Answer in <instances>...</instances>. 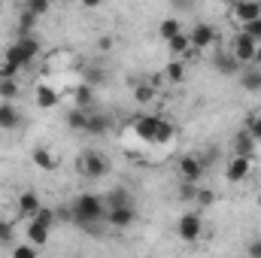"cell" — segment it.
<instances>
[{
	"label": "cell",
	"mask_w": 261,
	"mask_h": 258,
	"mask_svg": "<svg viewBox=\"0 0 261 258\" xmlns=\"http://www.w3.org/2000/svg\"><path fill=\"white\" fill-rule=\"evenodd\" d=\"M70 213H73V222L85 231H97V225L107 222V200L97 197V194H79L73 203H70Z\"/></svg>",
	"instance_id": "obj_1"
},
{
	"label": "cell",
	"mask_w": 261,
	"mask_h": 258,
	"mask_svg": "<svg viewBox=\"0 0 261 258\" xmlns=\"http://www.w3.org/2000/svg\"><path fill=\"white\" fill-rule=\"evenodd\" d=\"M76 167H79V173H82L85 179H100V176L110 173V158L100 155V152H94V149H88V152L79 155Z\"/></svg>",
	"instance_id": "obj_2"
},
{
	"label": "cell",
	"mask_w": 261,
	"mask_h": 258,
	"mask_svg": "<svg viewBox=\"0 0 261 258\" xmlns=\"http://www.w3.org/2000/svg\"><path fill=\"white\" fill-rule=\"evenodd\" d=\"M176 234H179V240H186V243L200 240V234H203V216H200L197 210L182 213V216H179V222H176Z\"/></svg>",
	"instance_id": "obj_3"
},
{
	"label": "cell",
	"mask_w": 261,
	"mask_h": 258,
	"mask_svg": "<svg viewBox=\"0 0 261 258\" xmlns=\"http://www.w3.org/2000/svg\"><path fill=\"white\" fill-rule=\"evenodd\" d=\"M176 170H179V179H182L186 186H200V179H203V173H206L200 155H182L179 164H176Z\"/></svg>",
	"instance_id": "obj_4"
},
{
	"label": "cell",
	"mask_w": 261,
	"mask_h": 258,
	"mask_svg": "<svg viewBox=\"0 0 261 258\" xmlns=\"http://www.w3.org/2000/svg\"><path fill=\"white\" fill-rule=\"evenodd\" d=\"M258 46L261 43H255L249 34L240 31V34L234 37V43H231V55H234L243 67H252V58H255V49H258Z\"/></svg>",
	"instance_id": "obj_5"
},
{
	"label": "cell",
	"mask_w": 261,
	"mask_h": 258,
	"mask_svg": "<svg viewBox=\"0 0 261 258\" xmlns=\"http://www.w3.org/2000/svg\"><path fill=\"white\" fill-rule=\"evenodd\" d=\"M137 222V207L128 203V207H113V210H107V225L110 228H119V231H125Z\"/></svg>",
	"instance_id": "obj_6"
},
{
	"label": "cell",
	"mask_w": 261,
	"mask_h": 258,
	"mask_svg": "<svg viewBox=\"0 0 261 258\" xmlns=\"http://www.w3.org/2000/svg\"><path fill=\"white\" fill-rule=\"evenodd\" d=\"M252 173V158H240V155H234L231 161H228V167H225V179L228 183H243L246 176Z\"/></svg>",
	"instance_id": "obj_7"
},
{
	"label": "cell",
	"mask_w": 261,
	"mask_h": 258,
	"mask_svg": "<svg viewBox=\"0 0 261 258\" xmlns=\"http://www.w3.org/2000/svg\"><path fill=\"white\" fill-rule=\"evenodd\" d=\"M189 43H192V52H195V49H210V46L216 43V28L206 24V21L195 24L192 34H189Z\"/></svg>",
	"instance_id": "obj_8"
},
{
	"label": "cell",
	"mask_w": 261,
	"mask_h": 258,
	"mask_svg": "<svg viewBox=\"0 0 261 258\" xmlns=\"http://www.w3.org/2000/svg\"><path fill=\"white\" fill-rule=\"evenodd\" d=\"M231 15L246 28V24H252V21H258L261 18V3H255V0H240V3H234Z\"/></svg>",
	"instance_id": "obj_9"
},
{
	"label": "cell",
	"mask_w": 261,
	"mask_h": 258,
	"mask_svg": "<svg viewBox=\"0 0 261 258\" xmlns=\"http://www.w3.org/2000/svg\"><path fill=\"white\" fill-rule=\"evenodd\" d=\"M12 46H15V52L21 55L24 67H31V64H34V58L40 55V40H37V37H18Z\"/></svg>",
	"instance_id": "obj_10"
},
{
	"label": "cell",
	"mask_w": 261,
	"mask_h": 258,
	"mask_svg": "<svg viewBox=\"0 0 261 258\" xmlns=\"http://www.w3.org/2000/svg\"><path fill=\"white\" fill-rule=\"evenodd\" d=\"M40 210H43V203H40V194L34 192V189H24V192L18 194V213L24 219H34Z\"/></svg>",
	"instance_id": "obj_11"
},
{
	"label": "cell",
	"mask_w": 261,
	"mask_h": 258,
	"mask_svg": "<svg viewBox=\"0 0 261 258\" xmlns=\"http://www.w3.org/2000/svg\"><path fill=\"white\" fill-rule=\"evenodd\" d=\"M158 119L161 116H137L134 119V131L143 143H155V128H158Z\"/></svg>",
	"instance_id": "obj_12"
},
{
	"label": "cell",
	"mask_w": 261,
	"mask_h": 258,
	"mask_svg": "<svg viewBox=\"0 0 261 258\" xmlns=\"http://www.w3.org/2000/svg\"><path fill=\"white\" fill-rule=\"evenodd\" d=\"M213 67H216L222 76H240V70H243V64H240V61H237L231 52H222V55H216Z\"/></svg>",
	"instance_id": "obj_13"
},
{
	"label": "cell",
	"mask_w": 261,
	"mask_h": 258,
	"mask_svg": "<svg viewBox=\"0 0 261 258\" xmlns=\"http://www.w3.org/2000/svg\"><path fill=\"white\" fill-rule=\"evenodd\" d=\"M34 97H37V107H40V110H55L58 100H61L52 85H37V88H34Z\"/></svg>",
	"instance_id": "obj_14"
},
{
	"label": "cell",
	"mask_w": 261,
	"mask_h": 258,
	"mask_svg": "<svg viewBox=\"0 0 261 258\" xmlns=\"http://www.w3.org/2000/svg\"><path fill=\"white\" fill-rule=\"evenodd\" d=\"M18 122H21V113L15 110V104H3L0 100V131L18 128Z\"/></svg>",
	"instance_id": "obj_15"
},
{
	"label": "cell",
	"mask_w": 261,
	"mask_h": 258,
	"mask_svg": "<svg viewBox=\"0 0 261 258\" xmlns=\"http://www.w3.org/2000/svg\"><path fill=\"white\" fill-rule=\"evenodd\" d=\"M234 155H240V158H252V161H255V140H252L246 131L237 134V140H234Z\"/></svg>",
	"instance_id": "obj_16"
},
{
	"label": "cell",
	"mask_w": 261,
	"mask_h": 258,
	"mask_svg": "<svg viewBox=\"0 0 261 258\" xmlns=\"http://www.w3.org/2000/svg\"><path fill=\"white\" fill-rule=\"evenodd\" d=\"M31 161H34L40 170H55V167H58V161L52 158V152H49L46 146H34V152H31Z\"/></svg>",
	"instance_id": "obj_17"
},
{
	"label": "cell",
	"mask_w": 261,
	"mask_h": 258,
	"mask_svg": "<svg viewBox=\"0 0 261 258\" xmlns=\"http://www.w3.org/2000/svg\"><path fill=\"white\" fill-rule=\"evenodd\" d=\"M240 85L246 88V91H261V70L258 67H243L240 70Z\"/></svg>",
	"instance_id": "obj_18"
},
{
	"label": "cell",
	"mask_w": 261,
	"mask_h": 258,
	"mask_svg": "<svg viewBox=\"0 0 261 258\" xmlns=\"http://www.w3.org/2000/svg\"><path fill=\"white\" fill-rule=\"evenodd\" d=\"M73 100H76V107H79V110H88V107L94 104V85L79 82V85H76V91H73Z\"/></svg>",
	"instance_id": "obj_19"
},
{
	"label": "cell",
	"mask_w": 261,
	"mask_h": 258,
	"mask_svg": "<svg viewBox=\"0 0 261 258\" xmlns=\"http://www.w3.org/2000/svg\"><path fill=\"white\" fill-rule=\"evenodd\" d=\"M88 110H79V107H73L70 113H67V128L70 131H85L88 128Z\"/></svg>",
	"instance_id": "obj_20"
},
{
	"label": "cell",
	"mask_w": 261,
	"mask_h": 258,
	"mask_svg": "<svg viewBox=\"0 0 261 258\" xmlns=\"http://www.w3.org/2000/svg\"><path fill=\"white\" fill-rule=\"evenodd\" d=\"M158 34H161V40H164V43H170L173 37H179V34H182L179 18H164V21L158 24Z\"/></svg>",
	"instance_id": "obj_21"
},
{
	"label": "cell",
	"mask_w": 261,
	"mask_h": 258,
	"mask_svg": "<svg viewBox=\"0 0 261 258\" xmlns=\"http://www.w3.org/2000/svg\"><path fill=\"white\" fill-rule=\"evenodd\" d=\"M28 243H34V246H46V243H49V228L31 222V225H28Z\"/></svg>",
	"instance_id": "obj_22"
},
{
	"label": "cell",
	"mask_w": 261,
	"mask_h": 258,
	"mask_svg": "<svg viewBox=\"0 0 261 258\" xmlns=\"http://www.w3.org/2000/svg\"><path fill=\"white\" fill-rule=\"evenodd\" d=\"M110 131V116H88V128H85V134H94V137H103Z\"/></svg>",
	"instance_id": "obj_23"
},
{
	"label": "cell",
	"mask_w": 261,
	"mask_h": 258,
	"mask_svg": "<svg viewBox=\"0 0 261 258\" xmlns=\"http://www.w3.org/2000/svg\"><path fill=\"white\" fill-rule=\"evenodd\" d=\"M128 203H134L128 189H113V192L107 194V210H113V207H128Z\"/></svg>",
	"instance_id": "obj_24"
},
{
	"label": "cell",
	"mask_w": 261,
	"mask_h": 258,
	"mask_svg": "<svg viewBox=\"0 0 261 258\" xmlns=\"http://www.w3.org/2000/svg\"><path fill=\"white\" fill-rule=\"evenodd\" d=\"M167 49H170V52H173L176 58H179V55H189V52H192V43H189V34L182 31L179 37H173V40L167 43Z\"/></svg>",
	"instance_id": "obj_25"
},
{
	"label": "cell",
	"mask_w": 261,
	"mask_h": 258,
	"mask_svg": "<svg viewBox=\"0 0 261 258\" xmlns=\"http://www.w3.org/2000/svg\"><path fill=\"white\" fill-rule=\"evenodd\" d=\"M164 79H167V82H182V79H186V64H182L179 58H173L170 64L164 67Z\"/></svg>",
	"instance_id": "obj_26"
},
{
	"label": "cell",
	"mask_w": 261,
	"mask_h": 258,
	"mask_svg": "<svg viewBox=\"0 0 261 258\" xmlns=\"http://www.w3.org/2000/svg\"><path fill=\"white\" fill-rule=\"evenodd\" d=\"M173 125L167 122V119H158V128H155V146H164V143H170L173 140Z\"/></svg>",
	"instance_id": "obj_27"
},
{
	"label": "cell",
	"mask_w": 261,
	"mask_h": 258,
	"mask_svg": "<svg viewBox=\"0 0 261 258\" xmlns=\"http://www.w3.org/2000/svg\"><path fill=\"white\" fill-rule=\"evenodd\" d=\"M34 24H37V15L21 9V15H18V37H34Z\"/></svg>",
	"instance_id": "obj_28"
},
{
	"label": "cell",
	"mask_w": 261,
	"mask_h": 258,
	"mask_svg": "<svg viewBox=\"0 0 261 258\" xmlns=\"http://www.w3.org/2000/svg\"><path fill=\"white\" fill-rule=\"evenodd\" d=\"M134 100H137V104H149V100H155V85H152V82H140V85L134 88Z\"/></svg>",
	"instance_id": "obj_29"
},
{
	"label": "cell",
	"mask_w": 261,
	"mask_h": 258,
	"mask_svg": "<svg viewBox=\"0 0 261 258\" xmlns=\"http://www.w3.org/2000/svg\"><path fill=\"white\" fill-rule=\"evenodd\" d=\"M0 97H3V104H12L18 97V82L15 79H0Z\"/></svg>",
	"instance_id": "obj_30"
},
{
	"label": "cell",
	"mask_w": 261,
	"mask_h": 258,
	"mask_svg": "<svg viewBox=\"0 0 261 258\" xmlns=\"http://www.w3.org/2000/svg\"><path fill=\"white\" fill-rule=\"evenodd\" d=\"M31 222H37V225H43V228H49V231H52V225H55L58 219H55V210L43 207V210H40V213H37V216L31 219Z\"/></svg>",
	"instance_id": "obj_31"
},
{
	"label": "cell",
	"mask_w": 261,
	"mask_h": 258,
	"mask_svg": "<svg viewBox=\"0 0 261 258\" xmlns=\"http://www.w3.org/2000/svg\"><path fill=\"white\" fill-rule=\"evenodd\" d=\"M12 258H40V255H37L34 243H18V246H12Z\"/></svg>",
	"instance_id": "obj_32"
},
{
	"label": "cell",
	"mask_w": 261,
	"mask_h": 258,
	"mask_svg": "<svg viewBox=\"0 0 261 258\" xmlns=\"http://www.w3.org/2000/svg\"><path fill=\"white\" fill-rule=\"evenodd\" d=\"M246 134H249L255 143H261V116H249V119H246Z\"/></svg>",
	"instance_id": "obj_33"
},
{
	"label": "cell",
	"mask_w": 261,
	"mask_h": 258,
	"mask_svg": "<svg viewBox=\"0 0 261 258\" xmlns=\"http://www.w3.org/2000/svg\"><path fill=\"white\" fill-rule=\"evenodd\" d=\"M195 200H197V207H210L216 200V192L213 189H195Z\"/></svg>",
	"instance_id": "obj_34"
},
{
	"label": "cell",
	"mask_w": 261,
	"mask_h": 258,
	"mask_svg": "<svg viewBox=\"0 0 261 258\" xmlns=\"http://www.w3.org/2000/svg\"><path fill=\"white\" fill-rule=\"evenodd\" d=\"M24 9H28L31 15H37V18H40V15H46V12H49V3H46V0H31V3H24Z\"/></svg>",
	"instance_id": "obj_35"
},
{
	"label": "cell",
	"mask_w": 261,
	"mask_h": 258,
	"mask_svg": "<svg viewBox=\"0 0 261 258\" xmlns=\"http://www.w3.org/2000/svg\"><path fill=\"white\" fill-rule=\"evenodd\" d=\"M0 243H3V246L12 243V222H9V219H0Z\"/></svg>",
	"instance_id": "obj_36"
},
{
	"label": "cell",
	"mask_w": 261,
	"mask_h": 258,
	"mask_svg": "<svg viewBox=\"0 0 261 258\" xmlns=\"http://www.w3.org/2000/svg\"><path fill=\"white\" fill-rule=\"evenodd\" d=\"M240 31H243V34H249L255 43H261V18H258V21H252V24H246V28H240Z\"/></svg>",
	"instance_id": "obj_37"
},
{
	"label": "cell",
	"mask_w": 261,
	"mask_h": 258,
	"mask_svg": "<svg viewBox=\"0 0 261 258\" xmlns=\"http://www.w3.org/2000/svg\"><path fill=\"white\" fill-rule=\"evenodd\" d=\"M246 255H249V258H261V237L249 240V246H246Z\"/></svg>",
	"instance_id": "obj_38"
},
{
	"label": "cell",
	"mask_w": 261,
	"mask_h": 258,
	"mask_svg": "<svg viewBox=\"0 0 261 258\" xmlns=\"http://www.w3.org/2000/svg\"><path fill=\"white\" fill-rule=\"evenodd\" d=\"M97 46H100V49H110V46H113V40H110V37H100V40H97Z\"/></svg>",
	"instance_id": "obj_39"
},
{
	"label": "cell",
	"mask_w": 261,
	"mask_h": 258,
	"mask_svg": "<svg viewBox=\"0 0 261 258\" xmlns=\"http://www.w3.org/2000/svg\"><path fill=\"white\" fill-rule=\"evenodd\" d=\"M252 67H258V70H261V46L255 49V58H252Z\"/></svg>",
	"instance_id": "obj_40"
},
{
	"label": "cell",
	"mask_w": 261,
	"mask_h": 258,
	"mask_svg": "<svg viewBox=\"0 0 261 258\" xmlns=\"http://www.w3.org/2000/svg\"><path fill=\"white\" fill-rule=\"evenodd\" d=\"M40 258H46V255H40Z\"/></svg>",
	"instance_id": "obj_41"
},
{
	"label": "cell",
	"mask_w": 261,
	"mask_h": 258,
	"mask_svg": "<svg viewBox=\"0 0 261 258\" xmlns=\"http://www.w3.org/2000/svg\"><path fill=\"white\" fill-rule=\"evenodd\" d=\"M0 9H3V6H0Z\"/></svg>",
	"instance_id": "obj_42"
}]
</instances>
